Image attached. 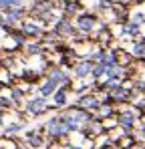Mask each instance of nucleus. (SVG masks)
Masks as SVG:
<instances>
[{
  "label": "nucleus",
  "instance_id": "9b49d317",
  "mask_svg": "<svg viewBox=\"0 0 145 149\" xmlns=\"http://www.w3.org/2000/svg\"><path fill=\"white\" fill-rule=\"evenodd\" d=\"M59 30H61V32H69L71 28H69V24H67V22H61V28H59Z\"/></svg>",
  "mask_w": 145,
  "mask_h": 149
},
{
  "label": "nucleus",
  "instance_id": "1a4fd4ad",
  "mask_svg": "<svg viewBox=\"0 0 145 149\" xmlns=\"http://www.w3.org/2000/svg\"><path fill=\"white\" fill-rule=\"evenodd\" d=\"M0 4L2 6H18L20 0H0Z\"/></svg>",
  "mask_w": 145,
  "mask_h": 149
},
{
  "label": "nucleus",
  "instance_id": "f8f14e48",
  "mask_svg": "<svg viewBox=\"0 0 145 149\" xmlns=\"http://www.w3.org/2000/svg\"><path fill=\"white\" fill-rule=\"evenodd\" d=\"M63 101H65V95H63V93H59V95H56V103H63Z\"/></svg>",
  "mask_w": 145,
  "mask_h": 149
},
{
  "label": "nucleus",
  "instance_id": "20e7f679",
  "mask_svg": "<svg viewBox=\"0 0 145 149\" xmlns=\"http://www.w3.org/2000/svg\"><path fill=\"white\" fill-rule=\"evenodd\" d=\"M119 123L123 125V127H131V125H133V117H131V115H121Z\"/></svg>",
  "mask_w": 145,
  "mask_h": 149
},
{
  "label": "nucleus",
  "instance_id": "9d476101",
  "mask_svg": "<svg viewBox=\"0 0 145 149\" xmlns=\"http://www.w3.org/2000/svg\"><path fill=\"white\" fill-rule=\"evenodd\" d=\"M133 52H135V54H143V52H145V47L139 42V45H135V47H133Z\"/></svg>",
  "mask_w": 145,
  "mask_h": 149
},
{
  "label": "nucleus",
  "instance_id": "6e6552de",
  "mask_svg": "<svg viewBox=\"0 0 145 149\" xmlns=\"http://www.w3.org/2000/svg\"><path fill=\"white\" fill-rule=\"evenodd\" d=\"M52 89H54V83H52V81H48L47 85L43 87V93H45V95H48V93H52Z\"/></svg>",
  "mask_w": 145,
  "mask_h": 149
},
{
  "label": "nucleus",
  "instance_id": "f257e3e1",
  "mask_svg": "<svg viewBox=\"0 0 145 149\" xmlns=\"http://www.w3.org/2000/svg\"><path fill=\"white\" fill-rule=\"evenodd\" d=\"M48 129H50V133H54V135H63V133H67L69 125L61 123V121H52V123L48 125Z\"/></svg>",
  "mask_w": 145,
  "mask_h": 149
},
{
  "label": "nucleus",
  "instance_id": "39448f33",
  "mask_svg": "<svg viewBox=\"0 0 145 149\" xmlns=\"http://www.w3.org/2000/svg\"><path fill=\"white\" fill-rule=\"evenodd\" d=\"M30 109H32V111H43V109H45V101L43 99L32 101V103H30Z\"/></svg>",
  "mask_w": 145,
  "mask_h": 149
},
{
  "label": "nucleus",
  "instance_id": "0eeeda50",
  "mask_svg": "<svg viewBox=\"0 0 145 149\" xmlns=\"http://www.w3.org/2000/svg\"><path fill=\"white\" fill-rule=\"evenodd\" d=\"M81 28H91L93 26V18H81Z\"/></svg>",
  "mask_w": 145,
  "mask_h": 149
},
{
  "label": "nucleus",
  "instance_id": "ddd939ff",
  "mask_svg": "<svg viewBox=\"0 0 145 149\" xmlns=\"http://www.w3.org/2000/svg\"><path fill=\"white\" fill-rule=\"evenodd\" d=\"M133 30H137V26H135V24H129V26H127V32H133Z\"/></svg>",
  "mask_w": 145,
  "mask_h": 149
},
{
  "label": "nucleus",
  "instance_id": "f03ea898",
  "mask_svg": "<svg viewBox=\"0 0 145 149\" xmlns=\"http://www.w3.org/2000/svg\"><path fill=\"white\" fill-rule=\"evenodd\" d=\"M91 71H93V65L91 63H83V65L77 67V74H81V77H87Z\"/></svg>",
  "mask_w": 145,
  "mask_h": 149
},
{
  "label": "nucleus",
  "instance_id": "423d86ee",
  "mask_svg": "<svg viewBox=\"0 0 145 149\" xmlns=\"http://www.w3.org/2000/svg\"><path fill=\"white\" fill-rule=\"evenodd\" d=\"M81 105H83V107H95V105H97V101L93 99V97H85V99L81 101Z\"/></svg>",
  "mask_w": 145,
  "mask_h": 149
},
{
  "label": "nucleus",
  "instance_id": "7ed1b4c3",
  "mask_svg": "<svg viewBox=\"0 0 145 149\" xmlns=\"http://www.w3.org/2000/svg\"><path fill=\"white\" fill-rule=\"evenodd\" d=\"M50 81L56 85V83H61V81H65V74L61 73V71H52L50 73Z\"/></svg>",
  "mask_w": 145,
  "mask_h": 149
}]
</instances>
